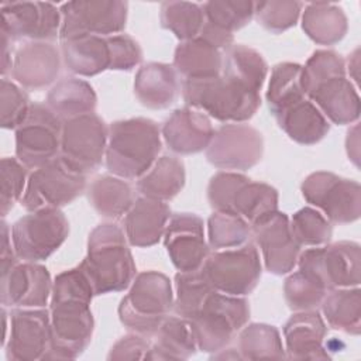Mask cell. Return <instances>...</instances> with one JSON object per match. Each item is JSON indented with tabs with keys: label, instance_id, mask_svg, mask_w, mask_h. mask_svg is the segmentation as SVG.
Here are the masks:
<instances>
[{
	"label": "cell",
	"instance_id": "6da1fadb",
	"mask_svg": "<svg viewBox=\"0 0 361 361\" xmlns=\"http://www.w3.org/2000/svg\"><path fill=\"white\" fill-rule=\"evenodd\" d=\"M93 296L94 290L79 267L55 276L49 299L51 344L45 358L73 360L87 348L94 330Z\"/></svg>",
	"mask_w": 361,
	"mask_h": 361
},
{
	"label": "cell",
	"instance_id": "7a4b0ae2",
	"mask_svg": "<svg viewBox=\"0 0 361 361\" xmlns=\"http://www.w3.org/2000/svg\"><path fill=\"white\" fill-rule=\"evenodd\" d=\"M78 267L96 296L127 289L137 275L124 230L114 223H102L90 231L86 255Z\"/></svg>",
	"mask_w": 361,
	"mask_h": 361
},
{
	"label": "cell",
	"instance_id": "3957f363",
	"mask_svg": "<svg viewBox=\"0 0 361 361\" xmlns=\"http://www.w3.org/2000/svg\"><path fill=\"white\" fill-rule=\"evenodd\" d=\"M162 147L159 126L147 117L117 120L109 126L106 166L123 179L141 178L158 159Z\"/></svg>",
	"mask_w": 361,
	"mask_h": 361
},
{
	"label": "cell",
	"instance_id": "277c9868",
	"mask_svg": "<svg viewBox=\"0 0 361 361\" xmlns=\"http://www.w3.org/2000/svg\"><path fill=\"white\" fill-rule=\"evenodd\" d=\"M182 97L196 109L221 123H245L261 106V94L221 73L209 79L182 80Z\"/></svg>",
	"mask_w": 361,
	"mask_h": 361
},
{
	"label": "cell",
	"instance_id": "5b68a950",
	"mask_svg": "<svg viewBox=\"0 0 361 361\" xmlns=\"http://www.w3.org/2000/svg\"><path fill=\"white\" fill-rule=\"evenodd\" d=\"M172 307L173 290L169 278L158 271H144L133 279L117 313L130 331L154 337Z\"/></svg>",
	"mask_w": 361,
	"mask_h": 361
},
{
	"label": "cell",
	"instance_id": "8992f818",
	"mask_svg": "<svg viewBox=\"0 0 361 361\" xmlns=\"http://www.w3.org/2000/svg\"><path fill=\"white\" fill-rule=\"evenodd\" d=\"M250 320L245 296H231L213 290L199 313L190 320L197 348L217 353L226 348Z\"/></svg>",
	"mask_w": 361,
	"mask_h": 361
},
{
	"label": "cell",
	"instance_id": "52a82bcc",
	"mask_svg": "<svg viewBox=\"0 0 361 361\" xmlns=\"http://www.w3.org/2000/svg\"><path fill=\"white\" fill-rule=\"evenodd\" d=\"M199 271L216 292L247 296L259 282L262 262L258 248L248 241L237 248L217 250L209 254Z\"/></svg>",
	"mask_w": 361,
	"mask_h": 361
},
{
	"label": "cell",
	"instance_id": "ba28073f",
	"mask_svg": "<svg viewBox=\"0 0 361 361\" xmlns=\"http://www.w3.org/2000/svg\"><path fill=\"white\" fill-rule=\"evenodd\" d=\"M300 192L330 223L350 224L361 216V186L354 179L316 171L303 179Z\"/></svg>",
	"mask_w": 361,
	"mask_h": 361
},
{
	"label": "cell",
	"instance_id": "9c48e42d",
	"mask_svg": "<svg viewBox=\"0 0 361 361\" xmlns=\"http://www.w3.org/2000/svg\"><path fill=\"white\" fill-rule=\"evenodd\" d=\"M86 180L58 157L30 173L21 206L27 212L61 209L86 190Z\"/></svg>",
	"mask_w": 361,
	"mask_h": 361
},
{
	"label": "cell",
	"instance_id": "30bf717a",
	"mask_svg": "<svg viewBox=\"0 0 361 361\" xmlns=\"http://www.w3.org/2000/svg\"><path fill=\"white\" fill-rule=\"evenodd\" d=\"M69 221L61 209L30 212L11 226V243L18 259L41 262L68 238Z\"/></svg>",
	"mask_w": 361,
	"mask_h": 361
},
{
	"label": "cell",
	"instance_id": "8fae6325",
	"mask_svg": "<svg viewBox=\"0 0 361 361\" xmlns=\"http://www.w3.org/2000/svg\"><path fill=\"white\" fill-rule=\"evenodd\" d=\"M109 127L96 113L62 123L59 158L73 171L87 176L99 169L107 148Z\"/></svg>",
	"mask_w": 361,
	"mask_h": 361
},
{
	"label": "cell",
	"instance_id": "7c38bea8",
	"mask_svg": "<svg viewBox=\"0 0 361 361\" xmlns=\"http://www.w3.org/2000/svg\"><path fill=\"white\" fill-rule=\"evenodd\" d=\"M298 269L319 279L327 290L355 288L361 281V250L355 241H337L300 251Z\"/></svg>",
	"mask_w": 361,
	"mask_h": 361
},
{
	"label": "cell",
	"instance_id": "4fadbf2b",
	"mask_svg": "<svg viewBox=\"0 0 361 361\" xmlns=\"http://www.w3.org/2000/svg\"><path fill=\"white\" fill-rule=\"evenodd\" d=\"M62 123L45 103H32L23 124L14 130L16 158L32 171L58 158Z\"/></svg>",
	"mask_w": 361,
	"mask_h": 361
},
{
	"label": "cell",
	"instance_id": "5bb4252c",
	"mask_svg": "<svg viewBox=\"0 0 361 361\" xmlns=\"http://www.w3.org/2000/svg\"><path fill=\"white\" fill-rule=\"evenodd\" d=\"M59 41L79 35L110 37L121 34L128 3L121 0H73L61 4Z\"/></svg>",
	"mask_w": 361,
	"mask_h": 361
},
{
	"label": "cell",
	"instance_id": "9a60e30c",
	"mask_svg": "<svg viewBox=\"0 0 361 361\" xmlns=\"http://www.w3.org/2000/svg\"><path fill=\"white\" fill-rule=\"evenodd\" d=\"M264 155L262 134L245 123H226L214 130L206 148V159L213 166L244 172L254 168Z\"/></svg>",
	"mask_w": 361,
	"mask_h": 361
},
{
	"label": "cell",
	"instance_id": "2e32d148",
	"mask_svg": "<svg viewBox=\"0 0 361 361\" xmlns=\"http://www.w3.org/2000/svg\"><path fill=\"white\" fill-rule=\"evenodd\" d=\"M0 28L14 41L49 42L59 38L61 10L48 1H7L0 4Z\"/></svg>",
	"mask_w": 361,
	"mask_h": 361
},
{
	"label": "cell",
	"instance_id": "e0dca14e",
	"mask_svg": "<svg viewBox=\"0 0 361 361\" xmlns=\"http://www.w3.org/2000/svg\"><path fill=\"white\" fill-rule=\"evenodd\" d=\"M8 319V333L3 344L7 360H44L51 344L49 310L16 307Z\"/></svg>",
	"mask_w": 361,
	"mask_h": 361
},
{
	"label": "cell",
	"instance_id": "ac0fdd59",
	"mask_svg": "<svg viewBox=\"0 0 361 361\" xmlns=\"http://www.w3.org/2000/svg\"><path fill=\"white\" fill-rule=\"evenodd\" d=\"M162 240L171 262L179 272L199 271L210 254L203 219L195 213H173Z\"/></svg>",
	"mask_w": 361,
	"mask_h": 361
},
{
	"label": "cell",
	"instance_id": "d6986e66",
	"mask_svg": "<svg viewBox=\"0 0 361 361\" xmlns=\"http://www.w3.org/2000/svg\"><path fill=\"white\" fill-rule=\"evenodd\" d=\"M251 237L262 255L264 267L274 275H286L293 271L300 254V245L293 238L289 217L275 212L251 226Z\"/></svg>",
	"mask_w": 361,
	"mask_h": 361
},
{
	"label": "cell",
	"instance_id": "ffe728a7",
	"mask_svg": "<svg viewBox=\"0 0 361 361\" xmlns=\"http://www.w3.org/2000/svg\"><path fill=\"white\" fill-rule=\"evenodd\" d=\"M52 283L48 269L39 262H17L1 274V305L11 309H44L49 303Z\"/></svg>",
	"mask_w": 361,
	"mask_h": 361
},
{
	"label": "cell",
	"instance_id": "44dd1931",
	"mask_svg": "<svg viewBox=\"0 0 361 361\" xmlns=\"http://www.w3.org/2000/svg\"><path fill=\"white\" fill-rule=\"evenodd\" d=\"M61 65V51L51 42H25L13 56L10 75L23 89L42 90L56 82Z\"/></svg>",
	"mask_w": 361,
	"mask_h": 361
},
{
	"label": "cell",
	"instance_id": "7402d4cb",
	"mask_svg": "<svg viewBox=\"0 0 361 361\" xmlns=\"http://www.w3.org/2000/svg\"><path fill=\"white\" fill-rule=\"evenodd\" d=\"M306 97L323 113L329 123L337 126L358 123L361 99L357 86L348 79L347 73L323 79L306 92Z\"/></svg>",
	"mask_w": 361,
	"mask_h": 361
},
{
	"label": "cell",
	"instance_id": "603a6c76",
	"mask_svg": "<svg viewBox=\"0 0 361 361\" xmlns=\"http://www.w3.org/2000/svg\"><path fill=\"white\" fill-rule=\"evenodd\" d=\"M213 134L214 128L210 117L188 106L172 111L161 127L164 142L178 155L206 151Z\"/></svg>",
	"mask_w": 361,
	"mask_h": 361
},
{
	"label": "cell",
	"instance_id": "cb8c5ba5",
	"mask_svg": "<svg viewBox=\"0 0 361 361\" xmlns=\"http://www.w3.org/2000/svg\"><path fill=\"white\" fill-rule=\"evenodd\" d=\"M327 324L317 310L293 312L283 324V347L288 358L327 360L330 358L323 343Z\"/></svg>",
	"mask_w": 361,
	"mask_h": 361
},
{
	"label": "cell",
	"instance_id": "d4e9b609",
	"mask_svg": "<svg viewBox=\"0 0 361 361\" xmlns=\"http://www.w3.org/2000/svg\"><path fill=\"white\" fill-rule=\"evenodd\" d=\"M172 213L165 202L140 196L124 214V234L131 247L148 248L161 241Z\"/></svg>",
	"mask_w": 361,
	"mask_h": 361
},
{
	"label": "cell",
	"instance_id": "484cf974",
	"mask_svg": "<svg viewBox=\"0 0 361 361\" xmlns=\"http://www.w3.org/2000/svg\"><path fill=\"white\" fill-rule=\"evenodd\" d=\"M133 86L137 100L144 107L164 110L176 102L182 80L172 65L148 62L138 68Z\"/></svg>",
	"mask_w": 361,
	"mask_h": 361
},
{
	"label": "cell",
	"instance_id": "4316f807",
	"mask_svg": "<svg viewBox=\"0 0 361 361\" xmlns=\"http://www.w3.org/2000/svg\"><path fill=\"white\" fill-rule=\"evenodd\" d=\"M61 56L65 68L78 76L92 78L110 69L107 37L79 35L61 39Z\"/></svg>",
	"mask_w": 361,
	"mask_h": 361
},
{
	"label": "cell",
	"instance_id": "83f0119b",
	"mask_svg": "<svg viewBox=\"0 0 361 361\" xmlns=\"http://www.w3.org/2000/svg\"><path fill=\"white\" fill-rule=\"evenodd\" d=\"M274 117L279 128L300 145H314L330 131L329 120L307 97L285 107Z\"/></svg>",
	"mask_w": 361,
	"mask_h": 361
},
{
	"label": "cell",
	"instance_id": "f1b7e54d",
	"mask_svg": "<svg viewBox=\"0 0 361 361\" xmlns=\"http://www.w3.org/2000/svg\"><path fill=\"white\" fill-rule=\"evenodd\" d=\"M172 66L182 80L214 78L221 73L223 51L200 37L182 41L175 48Z\"/></svg>",
	"mask_w": 361,
	"mask_h": 361
},
{
	"label": "cell",
	"instance_id": "f546056e",
	"mask_svg": "<svg viewBox=\"0 0 361 361\" xmlns=\"http://www.w3.org/2000/svg\"><path fill=\"white\" fill-rule=\"evenodd\" d=\"M45 104L62 120L94 113L97 96L93 86L76 76H66L56 80L48 94Z\"/></svg>",
	"mask_w": 361,
	"mask_h": 361
},
{
	"label": "cell",
	"instance_id": "4dcf8cb0",
	"mask_svg": "<svg viewBox=\"0 0 361 361\" xmlns=\"http://www.w3.org/2000/svg\"><path fill=\"white\" fill-rule=\"evenodd\" d=\"M197 350L190 322L175 314L161 323L145 360H188Z\"/></svg>",
	"mask_w": 361,
	"mask_h": 361
},
{
	"label": "cell",
	"instance_id": "1f68e13d",
	"mask_svg": "<svg viewBox=\"0 0 361 361\" xmlns=\"http://www.w3.org/2000/svg\"><path fill=\"white\" fill-rule=\"evenodd\" d=\"M185 180L183 162L176 157L162 155L137 179V192L144 197L166 203L183 189Z\"/></svg>",
	"mask_w": 361,
	"mask_h": 361
},
{
	"label": "cell",
	"instance_id": "d6a6232c",
	"mask_svg": "<svg viewBox=\"0 0 361 361\" xmlns=\"http://www.w3.org/2000/svg\"><path fill=\"white\" fill-rule=\"evenodd\" d=\"M93 210L109 220L123 217L135 202L133 186L116 175H100L86 188Z\"/></svg>",
	"mask_w": 361,
	"mask_h": 361
},
{
	"label": "cell",
	"instance_id": "836d02e7",
	"mask_svg": "<svg viewBox=\"0 0 361 361\" xmlns=\"http://www.w3.org/2000/svg\"><path fill=\"white\" fill-rule=\"evenodd\" d=\"M302 30L319 45H334L348 31V20L344 10L333 3H309L302 11Z\"/></svg>",
	"mask_w": 361,
	"mask_h": 361
},
{
	"label": "cell",
	"instance_id": "e575fe53",
	"mask_svg": "<svg viewBox=\"0 0 361 361\" xmlns=\"http://www.w3.org/2000/svg\"><path fill=\"white\" fill-rule=\"evenodd\" d=\"M278 202L279 195L274 186L245 178L231 197L230 214H237L252 226L278 212Z\"/></svg>",
	"mask_w": 361,
	"mask_h": 361
},
{
	"label": "cell",
	"instance_id": "d590c367",
	"mask_svg": "<svg viewBox=\"0 0 361 361\" xmlns=\"http://www.w3.org/2000/svg\"><path fill=\"white\" fill-rule=\"evenodd\" d=\"M320 309L327 326L350 336H360L361 290L358 286L329 290Z\"/></svg>",
	"mask_w": 361,
	"mask_h": 361
},
{
	"label": "cell",
	"instance_id": "8d00e7d4",
	"mask_svg": "<svg viewBox=\"0 0 361 361\" xmlns=\"http://www.w3.org/2000/svg\"><path fill=\"white\" fill-rule=\"evenodd\" d=\"M221 75L259 93L268 76V63L257 49L233 44L223 51Z\"/></svg>",
	"mask_w": 361,
	"mask_h": 361
},
{
	"label": "cell",
	"instance_id": "74e56055",
	"mask_svg": "<svg viewBox=\"0 0 361 361\" xmlns=\"http://www.w3.org/2000/svg\"><path fill=\"white\" fill-rule=\"evenodd\" d=\"M241 360H281L286 358L283 341L275 326L265 323L245 324L237 336Z\"/></svg>",
	"mask_w": 361,
	"mask_h": 361
},
{
	"label": "cell",
	"instance_id": "f35d334b",
	"mask_svg": "<svg viewBox=\"0 0 361 361\" xmlns=\"http://www.w3.org/2000/svg\"><path fill=\"white\" fill-rule=\"evenodd\" d=\"M302 65L296 62H279L271 69L265 99L272 116L285 107L302 100Z\"/></svg>",
	"mask_w": 361,
	"mask_h": 361
},
{
	"label": "cell",
	"instance_id": "ab89813d",
	"mask_svg": "<svg viewBox=\"0 0 361 361\" xmlns=\"http://www.w3.org/2000/svg\"><path fill=\"white\" fill-rule=\"evenodd\" d=\"M254 1L250 0H210L202 4L204 25L234 35L254 18Z\"/></svg>",
	"mask_w": 361,
	"mask_h": 361
},
{
	"label": "cell",
	"instance_id": "60d3db41",
	"mask_svg": "<svg viewBox=\"0 0 361 361\" xmlns=\"http://www.w3.org/2000/svg\"><path fill=\"white\" fill-rule=\"evenodd\" d=\"M161 27L180 42L199 37L204 24L202 4L192 1H164L159 10Z\"/></svg>",
	"mask_w": 361,
	"mask_h": 361
},
{
	"label": "cell",
	"instance_id": "b9f144b4",
	"mask_svg": "<svg viewBox=\"0 0 361 361\" xmlns=\"http://www.w3.org/2000/svg\"><path fill=\"white\" fill-rule=\"evenodd\" d=\"M214 289L203 278L200 271L179 272L175 275V293H173V313L186 320H192L206 299Z\"/></svg>",
	"mask_w": 361,
	"mask_h": 361
},
{
	"label": "cell",
	"instance_id": "7bdbcfd3",
	"mask_svg": "<svg viewBox=\"0 0 361 361\" xmlns=\"http://www.w3.org/2000/svg\"><path fill=\"white\" fill-rule=\"evenodd\" d=\"M329 290L313 275L298 269L289 272L283 282V296L292 312L317 310Z\"/></svg>",
	"mask_w": 361,
	"mask_h": 361
},
{
	"label": "cell",
	"instance_id": "ee69618b",
	"mask_svg": "<svg viewBox=\"0 0 361 361\" xmlns=\"http://www.w3.org/2000/svg\"><path fill=\"white\" fill-rule=\"evenodd\" d=\"M250 237L251 226L237 214L213 212L207 220V244L214 251L241 247Z\"/></svg>",
	"mask_w": 361,
	"mask_h": 361
},
{
	"label": "cell",
	"instance_id": "f6af8a7d",
	"mask_svg": "<svg viewBox=\"0 0 361 361\" xmlns=\"http://www.w3.org/2000/svg\"><path fill=\"white\" fill-rule=\"evenodd\" d=\"M293 238L300 247H320L330 243L331 223L314 207H302L289 219Z\"/></svg>",
	"mask_w": 361,
	"mask_h": 361
},
{
	"label": "cell",
	"instance_id": "bcb514c9",
	"mask_svg": "<svg viewBox=\"0 0 361 361\" xmlns=\"http://www.w3.org/2000/svg\"><path fill=\"white\" fill-rule=\"evenodd\" d=\"M302 8L303 3L295 0L258 1L254 6V17L267 31L281 34L296 25Z\"/></svg>",
	"mask_w": 361,
	"mask_h": 361
},
{
	"label": "cell",
	"instance_id": "7dc6e473",
	"mask_svg": "<svg viewBox=\"0 0 361 361\" xmlns=\"http://www.w3.org/2000/svg\"><path fill=\"white\" fill-rule=\"evenodd\" d=\"M27 168L17 159L4 157L0 164V213L4 219L21 199L27 188Z\"/></svg>",
	"mask_w": 361,
	"mask_h": 361
},
{
	"label": "cell",
	"instance_id": "c3c4849f",
	"mask_svg": "<svg viewBox=\"0 0 361 361\" xmlns=\"http://www.w3.org/2000/svg\"><path fill=\"white\" fill-rule=\"evenodd\" d=\"M1 100V127L4 130H17L25 120L30 107L28 94L14 80L7 78L1 79L0 86Z\"/></svg>",
	"mask_w": 361,
	"mask_h": 361
},
{
	"label": "cell",
	"instance_id": "681fc988",
	"mask_svg": "<svg viewBox=\"0 0 361 361\" xmlns=\"http://www.w3.org/2000/svg\"><path fill=\"white\" fill-rule=\"evenodd\" d=\"M245 178H247L245 175L240 172H231V171H220L210 178L206 189V195H207V202L213 209V212L230 213L231 197L237 186Z\"/></svg>",
	"mask_w": 361,
	"mask_h": 361
},
{
	"label": "cell",
	"instance_id": "f907efd6",
	"mask_svg": "<svg viewBox=\"0 0 361 361\" xmlns=\"http://www.w3.org/2000/svg\"><path fill=\"white\" fill-rule=\"evenodd\" d=\"M110 47V71H131L142 61V49L140 44L127 34H116L107 37Z\"/></svg>",
	"mask_w": 361,
	"mask_h": 361
},
{
	"label": "cell",
	"instance_id": "816d5d0a",
	"mask_svg": "<svg viewBox=\"0 0 361 361\" xmlns=\"http://www.w3.org/2000/svg\"><path fill=\"white\" fill-rule=\"evenodd\" d=\"M151 348L149 337L138 333H130L117 340L109 351L107 360H145L148 350Z\"/></svg>",
	"mask_w": 361,
	"mask_h": 361
},
{
	"label": "cell",
	"instance_id": "f5cc1de1",
	"mask_svg": "<svg viewBox=\"0 0 361 361\" xmlns=\"http://www.w3.org/2000/svg\"><path fill=\"white\" fill-rule=\"evenodd\" d=\"M345 149H347L348 159H351L353 164L358 168V165H360V126H358V123H354V126L347 131Z\"/></svg>",
	"mask_w": 361,
	"mask_h": 361
},
{
	"label": "cell",
	"instance_id": "db71d44e",
	"mask_svg": "<svg viewBox=\"0 0 361 361\" xmlns=\"http://www.w3.org/2000/svg\"><path fill=\"white\" fill-rule=\"evenodd\" d=\"M0 34H1V75L3 78L6 76L7 72L11 71V65H13V56H11V44H13V38L0 28Z\"/></svg>",
	"mask_w": 361,
	"mask_h": 361
},
{
	"label": "cell",
	"instance_id": "11a10c76",
	"mask_svg": "<svg viewBox=\"0 0 361 361\" xmlns=\"http://www.w3.org/2000/svg\"><path fill=\"white\" fill-rule=\"evenodd\" d=\"M345 72L348 79L358 83V72H360V48H355L345 61Z\"/></svg>",
	"mask_w": 361,
	"mask_h": 361
},
{
	"label": "cell",
	"instance_id": "9f6ffc18",
	"mask_svg": "<svg viewBox=\"0 0 361 361\" xmlns=\"http://www.w3.org/2000/svg\"><path fill=\"white\" fill-rule=\"evenodd\" d=\"M210 360H241L237 348H223L210 355Z\"/></svg>",
	"mask_w": 361,
	"mask_h": 361
}]
</instances>
